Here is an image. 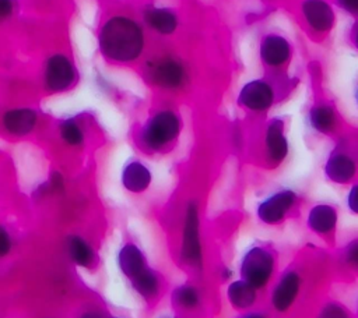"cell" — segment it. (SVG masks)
Segmentation results:
<instances>
[{"instance_id":"obj_2","label":"cell","mask_w":358,"mask_h":318,"mask_svg":"<svg viewBox=\"0 0 358 318\" xmlns=\"http://www.w3.org/2000/svg\"><path fill=\"white\" fill-rule=\"evenodd\" d=\"M178 259L179 264L193 275L199 278L203 276L206 269V244L203 237L201 208L196 198L187 199L182 209Z\"/></svg>"},{"instance_id":"obj_36","label":"cell","mask_w":358,"mask_h":318,"mask_svg":"<svg viewBox=\"0 0 358 318\" xmlns=\"http://www.w3.org/2000/svg\"><path fill=\"white\" fill-rule=\"evenodd\" d=\"M352 315L354 318H358V293L354 297V303H352Z\"/></svg>"},{"instance_id":"obj_30","label":"cell","mask_w":358,"mask_h":318,"mask_svg":"<svg viewBox=\"0 0 358 318\" xmlns=\"http://www.w3.org/2000/svg\"><path fill=\"white\" fill-rule=\"evenodd\" d=\"M10 247H11V240L8 233L3 227H0V257L6 255L10 251Z\"/></svg>"},{"instance_id":"obj_3","label":"cell","mask_w":358,"mask_h":318,"mask_svg":"<svg viewBox=\"0 0 358 318\" xmlns=\"http://www.w3.org/2000/svg\"><path fill=\"white\" fill-rule=\"evenodd\" d=\"M236 273L260 292H266L278 273V254L268 243L255 240L239 255Z\"/></svg>"},{"instance_id":"obj_10","label":"cell","mask_w":358,"mask_h":318,"mask_svg":"<svg viewBox=\"0 0 358 318\" xmlns=\"http://www.w3.org/2000/svg\"><path fill=\"white\" fill-rule=\"evenodd\" d=\"M278 88L267 78L246 81L236 93V105L252 114H266L275 105Z\"/></svg>"},{"instance_id":"obj_12","label":"cell","mask_w":358,"mask_h":318,"mask_svg":"<svg viewBox=\"0 0 358 318\" xmlns=\"http://www.w3.org/2000/svg\"><path fill=\"white\" fill-rule=\"evenodd\" d=\"M257 56L262 66L271 73L284 71L294 56V46L285 35L266 32L259 39Z\"/></svg>"},{"instance_id":"obj_37","label":"cell","mask_w":358,"mask_h":318,"mask_svg":"<svg viewBox=\"0 0 358 318\" xmlns=\"http://www.w3.org/2000/svg\"><path fill=\"white\" fill-rule=\"evenodd\" d=\"M159 318H185V317H182V315H179V314H176V312H173V314L162 315V317H159Z\"/></svg>"},{"instance_id":"obj_4","label":"cell","mask_w":358,"mask_h":318,"mask_svg":"<svg viewBox=\"0 0 358 318\" xmlns=\"http://www.w3.org/2000/svg\"><path fill=\"white\" fill-rule=\"evenodd\" d=\"M183 132V117L173 107L155 110L140 130V142L152 153L171 151Z\"/></svg>"},{"instance_id":"obj_6","label":"cell","mask_w":358,"mask_h":318,"mask_svg":"<svg viewBox=\"0 0 358 318\" xmlns=\"http://www.w3.org/2000/svg\"><path fill=\"white\" fill-rule=\"evenodd\" d=\"M150 82L161 91L176 93L189 88L192 81L190 67L183 57L164 53L151 59L145 66Z\"/></svg>"},{"instance_id":"obj_7","label":"cell","mask_w":358,"mask_h":318,"mask_svg":"<svg viewBox=\"0 0 358 318\" xmlns=\"http://www.w3.org/2000/svg\"><path fill=\"white\" fill-rule=\"evenodd\" d=\"M323 176L336 186H350L358 179V149L354 142L340 138L323 162Z\"/></svg>"},{"instance_id":"obj_18","label":"cell","mask_w":358,"mask_h":318,"mask_svg":"<svg viewBox=\"0 0 358 318\" xmlns=\"http://www.w3.org/2000/svg\"><path fill=\"white\" fill-rule=\"evenodd\" d=\"M45 80L48 86L53 91H63L69 88L74 80L73 64L62 54L52 56L46 64Z\"/></svg>"},{"instance_id":"obj_20","label":"cell","mask_w":358,"mask_h":318,"mask_svg":"<svg viewBox=\"0 0 358 318\" xmlns=\"http://www.w3.org/2000/svg\"><path fill=\"white\" fill-rule=\"evenodd\" d=\"M152 181V173L140 160L129 162L122 172V184L123 187L134 194L145 191Z\"/></svg>"},{"instance_id":"obj_21","label":"cell","mask_w":358,"mask_h":318,"mask_svg":"<svg viewBox=\"0 0 358 318\" xmlns=\"http://www.w3.org/2000/svg\"><path fill=\"white\" fill-rule=\"evenodd\" d=\"M117 265L124 276L131 279L147 268V258L141 248L134 243H126L117 254Z\"/></svg>"},{"instance_id":"obj_32","label":"cell","mask_w":358,"mask_h":318,"mask_svg":"<svg viewBox=\"0 0 358 318\" xmlns=\"http://www.w3.org/2000/svg\"><path fill=\"white\" fill-rule=\"evenodd\" d=\"M13 11V0H0V20L10 15Z\"/></svg>"},{"instance_id":"obj_22","label":"cell","mask_w":358,"mask_h":318,"mask_svg":"<svg viewBox=\"0 0 358 318\" xmlns=\"http://www.w3.org/2000/svg\"><path fill=\"white\" fill-rule=\"evenodd\" d=\"M36 123V114L31 109H13L3 117L6 130L14 135L28 134Z\"/></svg>"},{"instance_id":"obj_35","label":"cell","mask_w":358,"mask_h":318,"mask_svg":"<svg viewBox=\"0 0 358 318\" xmlns=\"http://www.w3.org/2000/svg\"><path fill=\"white\" fill-rule=\"evenodd\" d=\"M80 318H103V317H102V314L98 312V311H87V312L81 314Z\"/></svg>"},{"instance_id":"obj_11","label":"cell","mask_w":358,"mask_h":318,"mask_svg":"<svg viewBox=\"0 0 358 318\" xmlns=\"http://www.w3.org/2000/svg\"><path fill=\"white\" fill-rule=\"evenodd\" d=\"M298 13L305 29L317 38L330 33L337 22V13L331 0H299Z\"/></svg>"},{"instance_id":"obj_8","label":"cell","mask_w":358,"mask_h":318,"mask_svg":"<svg viewBox=\"0 0 358 318\" xmlns=\"http://www.w3.org/2000/svg\"><path fill=\"white\" fill-rule=\"evenodd\" d=\"M299 206V194L291 187H280L266 194L255 206L256 219L264 226H280Z\"/></svg>"},{"instance_id":"obj_28","label":"cell","mask_w":358,"mask_h":318,"mask_svg":"<svg viewBox=\"0 0 358 318\" xmlns=\"http://www.w3.org/2000/svg\"><path fill=\"white\" fill-rule=\"evenodd\" d=\"M334 7L358 20V0H333Z\"/></svg>"},{"instance_id":"obj_17","label":"cell","mask_w":358,"mask_h":318,"mask_svg":"<svg viewBox=\"0 0 358 318\" xmlns=\"http://www.w3.org/2000/svg\"><path fill=\"white\" fill-rule=\"evenodd\" d=\"M143 20L151 31L161 36H171L180 26L179 14L168 6H147L143 11Z\"/></svg>"},{"instance_id":"obj_9","label":"cell","mask_w":358,"mask_h":318,"mask_svg":"<svg viewBox=\"0 0 358 318\" xmlns=\"http://www.w3.org/2000/svg\"><path fill=\"white\" fill-rule=\"evenodd\" d=\"M291 151L285 120L280 116L270 117L262 131L260 156L268 169L280 167L288 158Z\"/></svg>"},{"instance_id":"obj_19","label":"cell","mask_w":358,"mask_h":318,"mask_svg":"<svg viewBox=\"0 0 358 318\" xmlns=\"http://www.w3.org/2000/svg\"><path fill=\"white\" fill-rule=\"evenodd\" d=\"M130 280L137 294L147 301L157 300L162 293L164 280L161 273L154 268H150V266L144 268L140 273L133 276Z\"/></svg>"},{"instance_id":"obj_5","label":"cell","mask_w":358,"mask_h":318,"mask_svg":"<svg viewBox=\"0 0 358 318\" xmlns=\"http://www.w3.org/2000/svg\"><path fill=\"white\" fill-rule=\"evenodd\" d=\"M305 286V273L296 264H291L280 271L267 292V308L274 317H287L291 314Z\"/></svg>"},{"instance_id":"obj_14","label":"cell","mask_w":358,"mask_h":318,"mask_svg":"<svg viewBox=\"0 0 358 318\" xmlns=\"http://www.w3.org/2000/svg\"><path fill=\"white\" fill-rule=\"evenodd\" d=\"M340 213L336 205L330 202H316L309 206L305 215L306 229L316 237L334 243L338 229Z\"/></svg>"},{"instance_id":"obj_15","label":"cell","mask_w":358,"mask_h":318,"mask_svg":"<svg viewBox=\"0 0 358 318\" xmlns=\"http://www.w3.org/2000/svg\"><path fill=\"white\" fill-rule=\"evenodd\" d=\"M308 128L323 137H333L340 131L341 117L333 102L319 99L315 102L306 113Z\"/></svg>"},{"instance_id":"obj_24","label":"cell","mask_w":358,"mask_h":318,"mask_svg":"<svg viewBox=\"0 0 358 318\" xmlns=\"http://www.w3.org/2000/svg\"><path fill=\"white\" fill-rule=\"evenodd\" d=\"M312 318H354V315L341 300L329 297L315 307Z\"/></svg>"},{"instance_id":"obj_16","label":"cell","mask_w":358,"mask_h":318,"mask_svg":"<svg viewBox=\"0 0 358 318\" xmlns=\"http://www.w3.org/2000/svg\"><path fill=\"white\" fill-rule=\"evenodd\" d=\"M224 297L235 312H242L259 305L262 292L238 276L225 283Z\"/></svg>"},{"instance_id":"obj_25","label":"cell","mask_w":358,"mask_h":318,"mask_svg":"<svg viewBox=\"0 0 358 318\" xmlns=\"http://www.w3.org/2000/svg\"><path fill=\"white\" fill-rule=\"evenodd\" d=\"M67 251L71 259L80 266H87L92 261L91 247L78 236H73L67 240Z\"/></svg>"},{"instance_id":"obj_13","label":"cell","mask_w":358,"mask_h":318,"mask_svg":"<svg viewBox=\"0 0 358 318\" xmlns=\"http://www.w3.org/2000/svg\"><path fill=\"white\" fill-rule=\"evenodd\" d=\"M206 292L196 280L187 279L175 285L169 293V303L172 310L185 317H194L206 307Z\"/></svg>"},{"instance_id":"obj_34","label":"cell","mask_w":358,"mask_h":318,"mask_svg":"<svg viewBox=\"0 0 358 318\" xmlns=\"http://www.w3.org/2000/svg\"><path fill=\"white\" fill-rule=\"evenodd\" d=\"M52 187L55 190H63V181H62V177L59 173H55L52 176Z\"/></svg>"},{"instance_id":"obj_23","label":"cell","mask_w":358,"mask_h":318,"mask_svg":"<svg viewBox=\"0 0 358 318\" xmlns=\"http://www.w3.org/2000/svg\"><path fill=\"white\" fill-rule=\"evenodd\" d=\"M337 264L344 273L358 276V234L341 244L337 251Z\"/></svg>"},{"instance_id":"obj_39","label":"cell","mask_w":358,"mask_h":318,"mask_svg":"<svg viewBox=\"0 0 358 318\" xmlns=\"http://www.w3.org/2000/svg\"><path fill=\"white\" fill-rule=\"evenodd\" d=\"M112 318H120V317H112Z\"/></svg>"},{"instance_id":"obj_27","label":"cell","mask_w":358,"mask_h":318,"mask_svg":"<svg viewBox=\"0 0 358 318\" xmlns=\"http://www.w3.org/2000/svg\"><path fill=\"white\" fill-rule=\"evenodd\" d=\"M344 204L351 215L358 216V179L348 186L344 197Z\"/></svg>"},{"instance_id":"obj_1","label":"cell","mask_w":358,"mask_h":318,"mask_svg":"<svg viewBox=\"0 0 358 318\" xmlns=\"http://www.w3.org/2000/svg\"><path fill=\"white\" fill-rule=\"evenodd\" d=\"M99 46L102 53L115 61H134L143 54L145 46L144 31L130 17H112L102 26Z\"/></svg>"},{"instance_id":"obj_29","label":"cell","mask_w":358,"mask_h":318,"mask_svg":"<svg viewBox=\"0 0 358 318\" xmlns=\"http://www.w3.org/2000/svg\"><path fill=\"white\" fill-rule=\"evenodd\" d=\"M234 318H275V317L268 311V308L255 307L242 312H236Z\"/></svg>"},{"instance_id":"obj_31","label":"cell","mask_w":358,"mask_h":318,"mask_svg":"<svg viewBox=\"0 0 358 318\" xmlns=\"http://www.w3.org/2000/svg\"><path fill=\"white\" fill-rule=\"evenodd\" d=\"M235 273H236L235 269L231 268V266H228V265H222V266L218 269V272H217V275L220 276V279H221L224 283L232 280V279L235 278Z\"/></svg>"},{"instance_id":"obj_33","label":"cell","mask_w":358,"mask_h":318,"mask_svg":"<svg viewBox=\"0 0 358 318\" xmlns=\"http://www.w3.org/2000/svg\"><path fill=\"white\" fill-rule=\"evenodd\" d=\"M350 42L354 46V49L358 52V20L354 22V25L350 31Z\"/></svg>"},{"instance_id":"obj_38","label":"cell","mask_w":358,"mask_h":318,"mask_svg":"<svg viewBox=\"0 0 358 318\" xmlns=\"http://www.w3.org/2000/svg\"><path fill=\"white\" fill-rule=\"evenodd\" d=\"M354 100H355V105L358 106V84L354 88Z\"/></svg>"},{"instance_id":"obj_26","label":"cell","mask_w":358,"mask_h":318,"mask_svg":"<svg viewBox=\"0 0 358 318\" xmlns=\"http://www.w3.org/2000/svg\"><path fill=\"white\" fill-rule=\"evenodd\" d=\"M60 132L63 139L70 145H78L83 142V132L78 128V126L71 120H67L62 124Z\"/></svg>"}]
</instances>
